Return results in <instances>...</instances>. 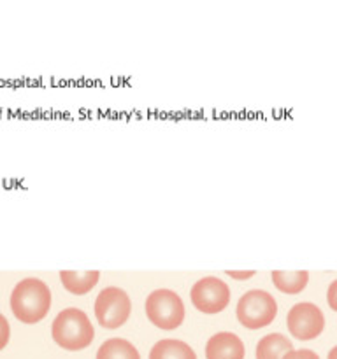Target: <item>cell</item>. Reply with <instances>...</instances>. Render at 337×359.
<instances>
[{"instance_id": "cell-1", "label": "cell", "mask_w": 337, "mask_h": 359, "mask_svg": "<svg viewBox=\"0 0 337 359\" xmlns=\"http://www.w3.org/2000/svg\"><path fill=\"white\" fill-rule=\"evenodd\" d=\"M11 311L23 325H35L48 316L51 309V291L37 277L21 279L11 293Z\"/></svg>"}, {"instance_id": "cell-4", "label": "cell", "mask_w": 337, "mask_h": 359, "mask_svg": "<svg viewBox=\"0 0 337 359\" xmlns=\"http://www.w3.org/2000/svg\"><path fill=\"white\" fill-rule=\"evenodd\" d=\"M146 316L157 328L176 330L185 321V304L171 290H154L146 298Z\"/></svg>"}, {"instance_id": "cell-8", "label": "cell", "mask_w": 337, "mask_h": 359, "mask_svg": "<svg viewBox=\"0 0 337 359\" xmlns=\"http://www.w3.org/2000/svg\"><path fill=\"white\" fill-rule=\"evenodd\" d=\"M244 354L242 340L230 332L216 333L206 344L207 359H244Z\"/></svg>"}, {"instance_id": "cell-6", "label": "cell", "mask_w": 337, "mask_h": 359, "mask_svg": "<svg viewBox=\"0 0 337 359\" xmlns=\"http://www.w3.org/2000/svg\"><path fill=\"white\" fill-rule=\"evenodd\" d=\"M190 298L197 311L204 314H218L230 304V287L218 277H202L192 286Z\"/></svg>"}, {"instance_id": "cell-9", "label": "cell", "mask_w": 337, "mask_h": 359, "mask_svg": "<svg viewBox=\"0 0 337 359\" xmlns=\"http://www.w3.org/2000/svg\"><path fill=\"white\" fill-rule=\"evenodd\" d=\"M60 280L63 287L72 294H86L93 290L100 280V272L97 270H88V272H76V270H62Z\"/></svg>"}, {"instance_id": "cell-18", "label": "cell", "mask_w": 337, "mask_h": 359, "mask_svg": "<svg viewBox=\"0 0 337 359\" xmlns=\"http://www.w3.org/2000/svg\"><path fill=\"white\" fill-rule=\"evenodd\" d=\"M326 359H337V346L333 347L332 351H330V353H329V358H326Z\"/></svg>"}, {"instance_id": "cell-11", "label": "cell", "mask_w": 337, "mask_h": 359, "mask_svg": "<svg viewBox=\"0 0 337 359\" xmlns=\"http://www.w3.org/2000/svg\"><path fill=\"white\" fill-rule=\"evenodd\" d=\"M150 359H197V354L181 340L165 339L154 344L150 351Z\"/></svg>"}, {"instance_id": "cell-3", "label": "cell", "mask_w": 337, "mask_h": 359, "mask_svg": "<svg viewBox=\"0 0 337 359\" xmlns=\"http://www.w3.org/2000/svg\"><path fill=\"white\" fill-rule=\"evenodd\" d=\"M277 314V304L270 293L263 290H249L242 294L235 307L237 321L248 330L269 326Z\"/></svg>"}, {"instance_id": "cell-7", "label": "cell", "mask_w": 337, "mask_h": 359, "mask_svg": "<svg viewBox=\"0 0 337 359\" xmlns=\"http://www.w3.org/2000/svg\"><path fill=\"white\" fill-rule=\"evenodd\" d=\"M288 332L297 340H312L319 337L325 328V318L319 307L309 302L293 305L286 318Z\"/></svg>"}, {"instance_id": "cell-17", "label": "cell", "mask_w": 337, "mask_h": 359, "mask_svg": "<svg viewBox=\"0 0 337 359\" xmlns=\"http://www.w3.org/2000/svg\"><path fill=\"white\" fill-rule=\"evenodd\" d=\"M227 276L235 277V279H239V280H246L248 277L255 276V272H253V270H248V272H234V270H228Z\"/></svg>"}, {"instance_id": "cell-13", "label": "cell", "mask_w": 337, "mask_h": 359, "mask_svg": "<svg viewBox=\"0 0 337 359\" xmlns=\"http://www.w3.org/2000/svg\"><path fill=\"white\" fill-rule=\"evenodd\" d=\"M97 359H140V354L128 340L109 339L98 349Z\"/></svg>"}, {"instance_id": "cell-5", "label": "cell", "mask_w": 337, "mask_h": 359, "mask_svg": "<svg viewBox=\"0 0 337 359\" xmlns=\"http://www.w3.org/2000/svg\"><path fill=\"white\" fill-rule=\"evenodd\" d=\"M95 318L102 328L116 330L125 325L132 312V302L121 287H105L95 300Z\"/></svg>"}, {"instance_id": "cell-15", "label": "cell", "mask_w": 337, "mask_h": 359, "mask_svg": "<svg viewBox=\"0 0 337 359\" xmlns=\"http://www.w3.org/2000/svg\"><path fill=\"white\" fill-rule=\"evenodd\" d=\"M283 359H319V358L315 351L298 349V351H290V353H288Z\"/></svg>"}, {"instance_id": "cell-10", "label": "cell", "mask_w": 337, "mask_h": 359, "mask_svg": "<svg viewBox=\"0 0 337 359\" xmlns=\"http://www.w3.org/2000/svg\"><path fill=\"white\" fill-rule=\"evenodd\" d=\"M290 351H293V346L286 337L281 333H270L256 346V359H283Z\"/></svg>"}, {"instance_id": "cell-12", "label": "cell", "mask_w": 337, "mask_h": 359, "mask_svg": "<svg viewBox=\"0 0 337 359\" xmlns=\"http://www.w3.org/2000/svg\"><path fill=\"white\" fill-rule=\"evenodd\" d=\"M272 283L281 293L286 294H298L304 291V287L309 283V273L305 270L298 272H286V270H274Z\"/></svg>"}, {"instance_id": "cell-2", "label": "cell", "mask_w": 337, "mask_h": 359, "mask_svg": "<svg viewBox=\"0 0 337 359\" xmlns=\"http://www.w3.org/2000/svg\"><path fill=\"white\" fill-rule=\"evenodd\" d=\"M51 337L65 351L86 349L93 342L95 330L90 318L81 309H65L51 325Z\"/></svg>"}, {"instance_id": "cell-16", "label": "cell", "mask_w": 337, "mask_h": 359, "mask_svg": "<svg viewBox=\"0 0 337 359\" xmlns=\"http://www.w3.org/2000/svg\"><path fill=\"white\" fill-rule=\"evenodd\" d=\"M326 302H329V307L337 312V279L329 286V291H326Z\"/></svg>"}, {"instance_id": "cell-14", "label": "cell", "mask_w": 337, "mask_h": 359, "mask_svg": "<svg viewBox=\"0 0 337 359\" xmlns=\"http://www.w3.org/2000/svg\"><path fill=\"white\" fill-rule=\"evenodd\" d=\"M9 337H11L9 323H7L6 316L0 314V351L6 349L7 342H9Z\"/></svg>"}]
</instances>
